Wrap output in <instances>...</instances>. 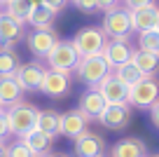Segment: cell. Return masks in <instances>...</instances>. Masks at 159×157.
<instances>
[{"instance_id":"1","label":"cell","mask_w":159,"mask_h":157,"mask_svg":"<svg viewBox=\"0 0 159 157\" xmlns=\"http://www.w3.org/2000/svg\"><path fill=\"white\" fill-rule=\"evenodd\" d=\"M5 117H7V129H10V136H26L28 131L35 129V120H38V108L30 106V103H14L10 108H5Z\"/></svg>"},{"instance_id":"2","label":"cell","mask_w":159,"mask_h":157,"mask_svg":"<svg viewBox=\"0 0 159 157\" xmlns=\"http://www.w3.org/2000/svg\"><path fill=\"white\" fill-rule=\"evenodd\" d=\"M110 73H112V68L105 64V59L101 54L80 56L77 66H75V75H77V80L82 84H87V87H96V84H98L105 75H110Z\"/></svg>"},{"instance_id":"3","label":"cell","mask_w":159,"mask_h":157,"mask_svg":"<svg viewBox=\"0 0 159 157\" xmlns=\"http://www.w3.org/2000/svg\"><path fill=\"white\" fill-rule=\"evenodd\" d=\"M73 47L77 52V56H94V54H101L105 47V33L96 26H84L80 28L77 33L73 35Z\"/></svg>"},{"instance_id":"4","label":"cell","mask_w":159,"mask_h":157,"mask_svg":"<svg viewBox=\"0 0 159 157\" xmlns=\"http://www.w3.org/2000/svg\"><path fill=\"white\" fill-rule=\"evenodd\" d=\"M101 31L105 33V38L110 40H129L131 33V14L124 7H112L105 12L103 17V26Z\"/></svg>"},{"instance_id":"5","label":"cell","mask_w":159,"mask_h":157,"mask_svg":"<svg viewBox=\"0 0 159 157\" xmlns=\"http://www.w3.org/2000/svg\"><path fill=\"white\" fill-rule=\"evenodd\" d=\"M77 61H80V56L75 52L73 42L70 40H59L56 47L47 56V68L56 70V73H63V75H70L75 70V66H77Z\"/></svg>"},{"instance_id":"6","label":"cell","mask_w":159,"mask_h":157,"mask_svg":"<svg viewBox=\"0 0 159 157\" xmlns=\"http://www.w3.org/2000/svg\"><path fill=\"white\" fill-rule=\"evenodd\" d=\"M159 98V82L154 78H143L138 84H134V87H129V106H134V108H148L152 106L154 101Z\"/></svg>"},{"instance_id":"7","label":"cell","mask_w":159,"mask_h":157,"mask_svg":"<svg viewBox=\"0 0 159 157\" xmlns=\"http://www.w3.org/2000/svg\"><path fill=\"white\" fill-rule=\"evenodd\" d=\"M56 42H59V35L52 28H33L26 35V45L38 59H47L49 52L56 47Z\"/></svg>"},{"instance_id":"8","label":"cell","mask_w":159,"mask_h":157,"mask_svg":"<svg viewBox=\"0 0 159 157\" xmlns=\"http://www.w3.org/2000/svg\"><path fill=\"white\" fill-rule=\"evenodd\" d=\"M98 124H103L105 129H112L119 131L131 122V106L129 103H112V106H105L103 113L98 115Z\"/></svg>"},{"instance_id":"9","label":"cell","mask_w":159,"mask_h":157,"mask_svg":"<svg viewBox=\"0 0 159 157\" xmlns=\"http://www.w3.org/2000/svg\"><path fill=\"white\" fill-rule=\"evenodd\" d=\"M42 75H45V66L40 61H28V64H19L14 80L19 82V87L24 92H38L40 82H42Z\"/></svg>"},{"instance_id":"10","label":"cell","mask_w":159,"mask_h":157,"mask_svg":"<svg viewBox=\"0 0 159 157\" xmlns=\"http://www.w3.org/2000/svg\"><path fill=\"white\" fill-rule=\"evenodd\" d=\"M94 89L103 96V101L108 103V106H112V103H126V101H129V87H124V84L119 82L112 73L105 75V78L101 80Z\"/></svg>"},{"instance_id":"11","label":"cell","mask_w":159,"mask_h":157,"mask_svg":"<svg viewBox=\"0 0 159 157\" xmlns=\"http://www.w3.org/2000/svg\"><path fill=\"white\" fill-rule=\"evenodd\" d=\"M87 127H89V120L80 113L77 108L68 110V113H59V134L70 138V141H75L80 134H84Z\"/></svg>"},{"instance_id":"12","label":"cell","mask_w":159,"mask_h":157,"mask_svg":"<svg viewBox=\"0 0 159 157\" xmlns=\"http://www.w3.org/2000/svg\"><path fill=\"white\" fill-rule=\"evenodd\" d=\"M38 92L47 94L52 98H61L70 92V75H63V73H56L52 68H45V75H42V82H40V89Z\"/></svg>"},{"instance_id":"13","label":"cell","mask_w":159,"mask_h":157,"mask_svg":"<svg viewBox=\"0 0 159 157\" xmlns=\"http://www.w3.org/2000/svg\"><path fill=\"white\" fill-rule=\"evenodd\" d=\"M131 54H134V49H131L129 40H105V47H103V52H101V56L105 59V64H108L110 68L129 64Z\"/></svg>"},{"instance_id":"14","label":"cell","mask_w":159,"mask_h":157,"mask_svg":"<svg viewBox=\"0 0 159 157\" xmlns=\"http://www.w3.org/2000/svg\"><path fill=\"white\" fill-rule=\"evenodd\" d=\"M103 148H105V141L98 136V134L89 131V129H87L84 134H80V136L73 141L75 157H96V155H103Z\"/></svg>"},{"instance_id":"15","label":"cell","mask_w":159,"mask_h":157,"mask_svg":"<svg viewBox=\"0 0 159 157\" xmlns=\"http://www.w3.org/2000/svg\"><path fill=\"white\" fill-rule=\"evenodd\" d=\"M105 106H108V103L103 101V96H101L94 87H89L87 92H82V96H80V101H77V110L84 115L89 122H91V120H96L101 113H103Z\"/></svg>"},{"instance_id":"16","label":"cell","mask_w":159,"mask_h":157,"mask_svg":"<svg viewBox=\"0 0 159 157\" xmlns=\"http://www.w3.org/2000/svg\"><path fill=\"white\" fill-rule=\"evenodd\" d=\"M110 157H148V145L138 136L122 138L110 148Z\"/></svg>"},{"instance_id":"17","label":"cell","mask_w":159,"mask_h":157,"mask_svg":"<svg viewBox=\"0 0 159 157\" xmlns=\"http://www.w3.org/2000/svg\"><path fill=\"white\" fill-rule=\"evenodd\" d=\"M26 33V24L10 19L7 14H0V47H14Z\"/></svg>"},{"instance_id":"18","label":"cell","mask_w":159,"mask_h":157,"mask_svg":"<svg viewBox=\"0 0 159 157\" xmlns=\"http://www.w3.org/2000/svg\"><path fill=\"white\" fill-rule=\"evenodd\" d=\"M129 14H131V31L143 33V31H152L154 26H157L159 7L152 2V5H145V7H140V10L129 12Z\"/></svg>"},{"instance_id":"19","label":"cell","mask_w":159,"mask_h":157,"mask_svg":"<svg viewBox=\"0 0 159 157\" xmlns=\"http://www.w3.org/2000/svg\"><path fill=\"white\" fill-rule=\"evenodd\" d=\"M24 96V89L19 87V82L14 80V75H7V78H0V103L10 108L14 103L21 101Z\"/></svg>"},{"instance_id":"20","label":"cell","mask_w":159,"mask_h":157,"mask_svg":"<svg viewBox=\"0 0 159 157\" xmlns=\"http://www.w3.org/2000/svg\"><path fill=\"white\" fill-rule=\"evenodd\" d=\"M19 141L24 143V145L28 148L33 155H47V152H49V148H52V141H54V138H49V136H45L42 131L33 129V131H28L26 136H21Z\"/></svg>"},{"instance_id":"21","label":"cell","mask_w":159,"mask_h":157,"mask_svg":"<svg viewBox=\"0 0 159 157\" xmlns=\"http://www.w3.org/2000/svg\"><path fill=\"white\" fill-rule=\"evenodd\" d=\"M131 64H134L145 78H152V75L159 70V56L148 54V52H140V49H134V54H131Z\"/></svg>"},{"instance_id":"22","label":"cell","mask_w":159,"mask_h":157,"mask_svg":"<svg viewBox=\"0 0 159 157\" xmlns=\"http://www.w3.org/2000/svg\"><path fill=\"white\" fill-rule=\"evenodd\" d=\"M33 0H10L2 5V14H7L10 19L19 21V24H26L28 14L33 12Z\"/></svg>"},{"instance_id":"23","label":"cell","mask_w":159,"mask_h":157,"mask_svg":"<svg viewBox=\"0 0 159 157\" xmlns=\"http://www.w3.org/2000/svg\"><path fill=\"white\" fill-rule=\"evenodd\" d=\"M35 129L42 131L45 136H49V138L59 136V113H54V110H38Z\"/></svg>"},{"instance_id":"24","label":"cell","mask_w":159,"mask_h":157,"mask_svg":"<svg viewBox=\"0 0 159 157\" xmlns=\"http://www.w3.org/2000/svg\"><path fill=\"white\" fill-rule=\"evenodd\" d=\"M54 19H56V12H52L47 5H35L28 19H26V24L33 26V28H52Z\"/></svg>"},{"instance_id":"25","label":"cell","mask_w":159,"mask_h":157,"mask_svg":"<svg viewBox=\"0 0 159 157\" xmlns=\"http://www.w3.org/2000/svg\"><path fill=\"white\" fill-rule=\"evenodd\" d=\"M112 75L119 80V82L124 84V87H134V84H138L140 80L145 78L143 73H140L138 68H136L134 64H122V66H117V68H112Z\"/></svg>"},{"instance_id":"26","label":"cell","mask_w":159,"mask_h":157,"mask_svg":"<svg viewBox=\"0 0 159 157\" xmlns=\"http://www.w3.org/2000/svg\"><path fill=\"white\" fill-rule=\"evenodd\" d=\"M19 54H16L12 47H0V78H7V75H14L19 68Z\"/></svg>"},{"instance_id":"27","label":"cell","mask_w":159,"mask_h":157,"mask_svg":"<svg viewBox=\"0 0 159 157\" xmlns=\"http://www.w3.org/2000/svg\"><path fill=\"white\" fill-rule=\"evenodd\" d=\"M138 49L140 52H148V54L159 56V31L152 28V31L138 33Z\"/></svg>"},{"instance_id":"28","label":"cell","mask_w":159,"mask_h":157,"mask_svg":"<svg viewBox=\"0 0 159 157\" xmlns=\"http://www.w3.org/2000/svg\"><path fill=\"white\" fill-rule=\"evenodd\" d=\"M5 157H33V152L21 141H16V143H5Z\"/></svg>"},{"instance_id":"29","label":"cell","mask_w":159,"mask_h":157,"mask_svg":"<svg viewBox=\"0 0 159 157\" xmlns=\"http://www.w3.org/2000/svg\"><path fill=\"white\" fill-rule=\"evenodd\" d=\"M73 5L77 7L80 12H84V14L96 12V0H73Z\"/></svg>"},{"instance_id":"30","label":"cell","mask_w":159,"mask_h":157,"mask_svg":"<svg viewBox=\"0 0 159 157\" xmlns=\"http://www.w3.org/2000/svg\"><path fill=\"white\" fill-rule=\"evenodd\" d=\"M154 0H124V10H129V12H134V10H140V7H145V5H152Z\"/></svg>"},{"instance_id":"31","label":"cell","mask_w":159,"mask_h":157,"mask_svg":"<svg viewBox=\"0 0 159 157\" xmlns=\"http://www.w3.org/2000/svg\"><path fill=\"white\" fill-rule=\"evenodd\" d=\"M10 138V129H7V117H5V110H0V143H5Z\"/></svg>"},{"instance_id":"32","label":"cell","mask_w":159,"mask_h":157,"mask_svg":"<svg viewBox=\"0 0 159 157\" xmlns=\"http://www.w3.org/2000/svg\"><path fill=\"white\" fill-rule=\"evenodd\" d=\"M42 5H47L52 12H56V14H59V12L68 5V0H42Z\"/></svg>"},{"instance_id":"33","label":"cell","mask_w":159,"mask_h":157,"mask_svg":"<svg viewBox=\"0 0 159 157\" xmlns=\"http://www.w3.org/2000/svg\"><path fill=\"white\" fill-rule=\"evenodd\" d=\"M112 7H119V0H96V10L101 12H108Z\"/></svg>"},{"instance_id":"34","label":"cell","mask_w":159,"mask_h":157,"mask_svg":"<svg viewBox=\"0 0 159 157\" xmlns=\"http://www.w3.org/2000/svg\"><path fill=\"white\" fill-rule=\"evenodd\" d=\"M150 120H152V124L159 129V98L150 106Z\"/></svg>"},{"instance_id":"35","label":"cell","mask_w":159,"mask_h":157,"mask_svg":"<svg viewBox=\"0 0 159 157\" xmlns=\"http://www.w3.org/2000/svg\"><path fill=\"white\" fill-rule=\"evenodd\" d=\"M47 157H70V155H66V152H56V155H47Z\"/></svg>"},{"instance_id":"36","label":"cell","mask_w":159,"mask_h":157,"mask_svg":"<svg viewBox=\"0 0 159 157\" xmlns=\"http://www.w3.org/2000/svg\"><path fill=\"white\" fill-rule=\"evenodd\" d=\"M0 157H5V143H0Z\"/></svg>"},{"instance_id":"37","label":"cell","mask_w":159,"mask_h":157,"mask_svg":"<svg viewBox=\"0 0 159 157\" xmlns=\"http://www.w3.org/2000/svg\"><path fill=\"white\" fill-rule=\"evenodd\" d=\"M5 2H10V0H0V7H2V5H5Z\"/></svg>"},{"instance_id":"38","label":"cell","mask_w":159,"mask_h":157,"mask_svg":"<svg viewBox=\"0 0 159 157\" xmlns=\"http://www.w3.org/2000/svg\"><path fill=\"white\" fill-rule=\"evenodd\" d=\"M154 28H157V31H159V19H157V26H154Z\"/></svg>"},{"instance_id":"39","label":"cell","mask_w":159,"mask_h":157,"mask_svg":"<svg viewBox=\"0 0 159 157\" xmlns=\"http://www.w3.org/2000/svg\"><path fill=\"white\" fill-rule=\"evenodd\" d=\"M33 157H47V155H33Z\"/></svg>"},{"instance_id":"40","label":"cell","mask_w":159,"mask_h":157,"mask_svg":"<svg viewBox=\"0 0 159 157\" xmlns=\"http://www.w3.org/2000/svg\"><path fill=\"white\" fill-rule=\"evenodd\" d=\"M0 110H5V106H2V103H0Z\"/></svg>"},{"instance_id":"41","label":"cell","mask_w":159,"mask_h":157,"mask_svg":"<svg viewBox=\"0 0 159 157\" xmlns=\"http://www.w3.org/2000/svg\"><path fill=\"white\" fill-rule=\"evenodd\" d=\"M96 157H105V155H96Z\"/></svg>"},{"instance_id":"42","label":"cell","mask_w":159,"mask_h":157,"mask_svg":"<svg viewBox=\"0 0 159 157\" xmlns=\"http://www.w3.org/2000/svg\"><path fill=\"white\" fill-rule=\"evenodd\" d=\"M0 14H2V7H0Z\"/></svg>"},{"instance_id":"43","label":"cell","mask_w":159,"mask_h":157,"mask_svg":"<svg viewBox=\"0 0 159 157\" xmlns=\"http://www.w3.org/2000/svg\"><path fill=\"white\" fill-rule=\"evenodd\" d=\"M152 157H159V155H152Z\"/></svg>"},{"instance_id":"44","label":"cell","mask_w":159,"mask_h":157,"mask_svg":"<svg viewBox=\"0 0 159 157\" xmlns=\"http://www.w3.org/2000/svg\"><path fill=\"white\" fill-rule=\"evenodd\" d=\"M68 2H73V0H68Z\"/></svg>"}]
</instances>
